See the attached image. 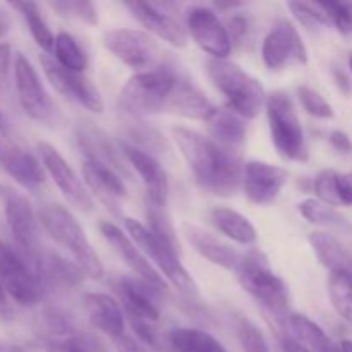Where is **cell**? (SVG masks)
<instances>
[{"label": "cell", "mask_w": 352, "mask_h": 352, "mask_svg": "<svg viewBox=\"0 0 352 352\" xmlns=\"http://www.w3.org/2000/svg\"><path fill=\"white\" fill-rule=\"evenodd\" d=\"M172 138L195 181L217 196H232L243 186L244 164L239 153L189 127H174Z\"/></svg>", "instance_id": "obj_1"}, {"label": "cell", "mask_w": 352, "mask_h": 352, "mask_svg": "<svg viewBox=\"0 0 352 352\" xmlns=\"http://www.w3.org/2000/svg\"><path fill=\"white\" fill-rule=\"evenodd\" d=\"M206 74L212 85L227 100V109L243 119H254L267 105V91L261 81L227 58H210Z\"/></svg>", "instance_id": "obj_2"}, {"label": "cell", "mask_w": 352, "mask_h": 352, "mask_svg": "<svg viewBox=\"0 0 352 352\" xmlns=\"http://www.w3.org/2000/svg\"><path fill=\"white\" fill-rule=\"evenodd\" d=\"M38 222L50 239H54L74 258V263L85 272V275L91 278L103 277L105 270L102 260L91 248L76 217L65 206L55 203L41 206L38 212Z\"/></svg>", "instance_id": "obj_3"}, {"label": "cell", "mask_w": 352, "mask_h": 352, "mask_svg": "<svg viewBox=\"0 0 352 352\" xmlns=\"http://www.w3.org/2000/svg\"><path fill=\"white\" fill-rule=\"evenodd\" d=\"M237 274L241 287L258 302L263 306L272 318L278 323H285L287 316L291 315L289 308V289L285 282L268 265L267 258L260 251H251L244 254Z\"/></svg>", "instance_id": "obj_4"}, {"label": "cell", "mask_w": 352, "mask_h": 352, "mask_svg": "<svg viewBox=\"0 0 352 352\" xmlns=\"http://www.w3.org/2000/svg\"><path fill=\"white\" fill-rule=\"evenodd\" d=\"M175 81L177 76L167 65H162L153 71L136 72L120 89V110H124L133 119L165 112Z\"/></svg>", "instance_id": "obj_5"}, {"label": "cell", "mask_w": 352, "mask_h": 352, "mask_svg": "<svg viewBox=\"0 0 352 352\" xmlns=\"http://www.w3.org/2000/svg\"><path fill=\"white\" fill-rule=\"evenodd\" d=\"M124 227H126L127 236L136 243V246L143 251L144 256L157 268L158 274H162V277L165 275L167 282H170L179 292H182L188 298L198 296V285H196L191 274L186 270L184 265L181 263L179 251L175 248L160 239L150 227L141 223L140 220L126 217Z\"/></svg>", "instance_id": "obj_6"}, {"label": "cell", "mask_w": 352, "mask_h": 352, "mask_svg": "<svg viewBox=\"0 0 352 352\" xmlns=\"http://www.w3.org/2000/svg\"><path fill=\"white\" fill-rule=\"evenodd\" d=\"M119 302L122 306L126 318L129 320L131 327L140 337L141 342L151 347H158L160 336H158L157 323L160 320V302L158 294L162 291L151 287L146 282L140 278L120 277L113 284Z\"/></svg>", "instance_id": "obj_7"}, {"label": "cell", "mask_w": 352, "mask_h": 352, "mask_svg": "<svg viewBox=\"0 0 352 352\" xmlns=\"http://www.w3.org/2000/svg\"><path fill=\"white\" fill-rule=\"evenodd\" d=\"M267 119L272 143L284 160L306 162L309 158L308 141L298 116L294 102L282 89L267 96Z\"/></svg>", "instance_id": "obj_8"}, {"label": "cell", "mask_w": 352, "mask_h": 352, "mask_svg": "<svg viewBox=\"0 0 352 352\" xmlns=\"http://www.w3.org/2000/svg\"><path fill=\"white\" fill-rule=\"evenodd\" d=\"M0 282L7 296L21 306H34L43 294V282L33 258L0 239Z\"/></svg>", "instance_id": "obj_9"}, {"label": "cell", "mask_w": 352, "mask_h": 352, "mask_svg": "<svg viewBox=\"0 0 352 352\" xmlns=\"http://www.w3.org/2000/svg\"><path fill=\"white\" fill-rule=\"evenodd\" d=\"M103 45L122 64L136 72L153 71L162 67L164 52L150 33L141 30L119 28L103 34Z\"/></svg>", "instance_id": "obj_10"}, {"label": "cell", "mask_w": 352, "mask_h": 352, "mask_svg": "<svg viewBox=\"0 0 352 352\" xmlns=\"http://www.w3.org/2000/svg\"><path fill=\"white\" fill-rule=\"evenodd\" d=\"M14 79H16L17 98L24 112L40 124L57 122V107L26 55L17 54L14 58Z\"/></svg>", "instance_id": "obj_11"}, {"label": "cell", "mask_w": 352, "mask_h": 352, "mask_svg": "<svg viewBox=\"0 0 352 352\" xmlns=\"http://www.w3.org/2000/svg\"><path fill=\"white\" fill-rule=\"evenodd\" d=\"M261 57L270 71H284L306 65L309 55L298 28L291 21L282 19L265 36Z\"/></svg>", "instance_id": "obj_12"}, {"label": "cell", "mask_w": 352, "mask_h": 352, "mask_svg": "<svg viewBox=\"0 0 352 352\" xmlns=\"http://www.w3.org/2000/svg\"><path fill=\"white\" fill-rule=\"evenodd\" d=\"M40 62L47 79L60 95H64L71 102H76L78 105L85 107L89 112H103L105 105H103L102 93L86 78L85 72H76L62 67L54 57H48L47 54L41 55Z\"/></svg>", "instance_id": "obj_13"}, {"label": "cell", "mask_w": 352, "mask_h": 352, "mask_svg": "<svg viewBox=\"0 0 352 352\" xmlns=\"http://www.w3.org/2000/svg\"><path fill=\"white\" fill-rule=\"evenodd\" d=\"M0 203L3 206L7 226L16 239L17 246L26 253L34 254L38 248L40 222L34 215L30 199L9 184H0Z\"/></svg>", "instance_id": "obj_14"}, {"label": "cell", "mask_w": 352, "mask_h": 352, "mask_svg": "<svg viewBox=\"0 0 352 352\" xmlns=\"http://www.w3.org/2000/svg\"><path fill=\"white\" fill-rule=\"evenodd\" d=\"M36 148L45 170H47V174L54 179L55 186H57L58 191L62 192V196H64L72 206L81 210V212H91L93 198L91 195H89L88 188H86L85 182L79 179V175L76 174L74 168H72L71 165L65 162V158L58 153L57 148L52 146L47 141H40V143L36 144Z\"/></svg>", "instance_id": "obj_15"}, {"label": "cell", "mask_w": 352, "mask_h": 352, "mask_svg": "<svg viewBox=\"0 0 352 352\" xmlns=\"http://www.w3.org/2000/svg\"><path fill=\"white\" fill-rule=\"evenodd\" d=\"M188 31L195 43L212 58H227L232 52L226 23L212 9L203 6L191 7L186 17Z\"/></svg>", "instance_id": "obj_16"}, {"label": "cell", "mask_w": 352, "mask_h": 352, "mask_svg": "<svg viewBox=\"0 0 352 352\" xmlns=\"http://www.w3.org/2000/svg\"><path fill=\"white\" fill-rule=\"evenodd\" d=\"M289 172L268 162L250 160L244 164L243 191L248 201L256 206L272 205L287 186Z\"/></svg>", "instance_id": "obj_17"}, {"label": "cell", "mask_w": 352, "mask_h": 352, "mask_svg": "<svg viewBox=\"0 0 352 352\" xmlns=\"http://www.w3.org/2000/svg\"><path fill=\"white\" fill-rule=\"evenodd\" d=\"M98 227L103 239L112 246V250L116 251L117 256L131 268V272H133L140 280L146 282V284L158 289V291H165L167 284H165L164 277L158 274L157 268L150 263V260L144 256L143 251L136 246V243H134L126 232H122L116 223L109 222V220L100 222Z\"/></svg>", "instance_id": "obj_18"}, {"label": "cell", "mask_w": 352, "mask_h": 352, "mask_svg": "<svg viewBox=\"0 0 352 352\" xmlns=\"http://www.w3.org/2000/svg\"><path fill=\"white\" fill-rule=\"evenodd\" d=\"M0 165L17 184L30 191L40 189L47 179L43 164L19 141H16L14 134L0 141Z\"/></svg>", "instance_id": "obj_19"}, {"label": "cell", "mask_w": 352, "mask_h": 352, "mask_svg": "<svg viewBox=\"0 0 352 352\" xmlns=\"http://www.w3.org/2000/svg\"><path fill=\"white\" fill-rule=\"evenodd\" d=\"M119 146L122 150L127 165L140 175L141 182H143L144 189H146L148 203L167 208L168 179L165 170L162 168L160 162L157 160V157L140 150V148H136L134 144L127 143L124 140L120 141Z\"/></svg>", "instance_id": "obj_20"}, {"label": "cell", "mask_w": 352, "mask_h": 352, "mask_svg": "<svg viewBox=\"0 0 352 352\" xmlns=\"http://www.w3.org/2000/svg\"><path fill=\"white\" fill-rule=\"evenodd\" d=\"M76 140H78L86 160L100 162V164L113 168L117 174L127 175L129 165L124 158L122 150L100 127L93 126L91 122H79L76 126Z\"/></svg>", "instance_id": "obj_21"}, {"label": "cell", "mask_w": 352, "mask_h": 352, "mask_svg": "<svg viewBox=\"0 0 352 352\" xmlns=\"http://www.w3.org/2000/svg\"><path fill=\"white\" fill-rule=\"evenodd\" d=\"M126 7L136 17L138 23L146 30V33L155 34L172 47H186V43H188L186 30L175 17L162 10L160 6L151 2H129L126 3Z\"/></svg>", "instance_id": "obj_22"}, {"label": "cell", "mask_w": 352, "mask_h": 352, "mask_svg": "<svg viewBox=\"0 0 352 352\" xmlns=\"http://www.w3.org/2000/svg\"><path fill=\"white\" fill-rule=\"evenodd\" d=\"M182 234L189 241V244L195 248L196 253L206 258L210 263L226 268L229 272L239 270L241 263L244 260V254L234 250L230 244H227L226 241L217 237L215 234L208 232V230L189 222L182 223Z\"/></svg>", "instance_id": "obj_23"}, {"label": "cell", "mask_w": 352, "mask_h": 352, "mask_svg": "<svg viewBox=\"0 0 352 352\" xmlns=\"http://www.w3.org/2000/svg\"><path fill=\"white\" fill-rule=\"evenodd\" d=\"M82 177L89 195H95L112 213H119V201L127 196L126 184L122 175L113 168L100 164V162L85 160L82 164Z\"/></svg>", "instance_id": "obj_24"}, {"label": "cell", "mask_w": 352, "mask_h": 352, "mask_svg": "<svg viewBox=\"0 0 352 352\" xmlns=\"http://www.w3.org/2000/svg\"><path fill=\"white\" fill-rule=\"evenodd\" d=\"M85 311L95 329L112 340L126 336V313L119 299L105 292H89L85 296Z\"/></svg>", "instance_id": "obj_25"}, {"label": "cell", "mask_w": 352, "mask_h": 352, "mask_svg": "<svg viewBox=\"0 0 352 352\" xmlns=\"http://www.w3.org/2000/svg\"><path fill=\"white\" fill-rule=\"evenodd\" d=\"M215 110L217 107L201 89L181 78H177V81H175L174 89L168 96L167 107H165V112L175 113V116H181L184 119L203 120V122H206V119Z\"/></svg>", "instance_id": "obj_26"}, {"label": "cell", "mask_w": 352, "mask_h": 352, "mask_svg": "<svg viewBox=\"0 0 352 352\" xmlns=\"http://www.w3.org/2000/svg\"><path fill=\"white\" fill-rule=\"evenodd\" d=\"M206 129L215 143L237 151L246 141L248 126L246 119L237 116L230 109H217L206 119Z\"/></svg>", "instance_id": "obj_27"}, {"label": "cell", "mask_w": 352, "mask_h": 352, "mask_svg": "<svg viewBox=\"0 0 352 352\" xmlns=\"http://www.w3.org/2000/svg\"><path fill=\"white\" fill-rule=\"evenodd\" d=\"M208 219L212 226L227 239L243 244V246H251V244L256 243V229L243 213L227 208V206H215V208L210 210Z\"/></svg>", "instance_id": "obj_28"}, {"label": "cell", "mask_w": 352, "mask_h": 352, "mask_svg": "<svg viewBox=\"0 0 352 352\" xmlns=\"http://www.w3.org/2000/svg\"><path fill=\"white\" fill-rule=\"evenodd\" d=\"M309 244L330 274H347L352 277V253L337 237L327 232H313L309 234Z\"/></svg>", "instance_id": "obj_29"}, {"label": "cell", "mask_w": 352, "mask_h": 352, "mask_svg": "<svg viewBox=\"0 0 352 352\" xmlns=\"http://www.w3.org/2000/svg\"><path fill=\"white\" fill-rule=\"evenodd\" d=\"M287 327V336L298 340L301 346L311 352H337L339 346L325 333V330L308 318L306 315L291 313L284 323Z\"/></svg>", "instance_id": "obj_30"}, {"label": "cell", "mask_w": 352, "mask_h": 352, "mask_svg": "<svg viewBox=\"0 0 352 352\" xmlns=\"http://www.w3.org/2000/svg\"><path fill=\"white\" fill-rule=\"evenodd\" d=\"M168 340L175 352H227L219 339L199 329H174Z\"/></svg>", "instance_id": "obj_31"}, {"label": "cell", "mask_w": 352, "mask_h": 352, "mask_svg": "<svg viewBox=\"0 0 352 352\" xmlns=\"http://www.w3.org/2000/svg\"><path fill=\"white\" fill-rule=\"evenodd\" d=\"M10 7L23 14L24 21L28 24V30H30L31 36L36 41L38 47L45 54H52L55 47V34L48 28L47 21H45L43 14L40 10V6L34 2H12Z\"/></svg>", "instance_id": "obj_32"}, {"label": "cell", "mask_w": 352, "mask_h": 352, "mask_svg": "<svg viewBox=\"0 0 352 352\" xmlns=\"http://www.w3.org/2000/svg\"><path fill=\"white\" fill-rule=\"evenodd\" d=\"M126 136L127 143L134 144L140 150L146 151L150 155L157 153H165L168 150V144L165 141V136L157 129V127L150 126V124L143 122V120L134 119L133 122H129V126L126 127Z\"/></svg>", "instance_id": "obj_33"}, {"label": "cell", "mask_w": 352, "mask_h": 352, "mask_svg": "<svg viewBox=\"0 0 352 352\" xmlns=\"http://www.w3.org/2000/svg\"><path fill=\"white\" fill-rule=\"evenodd\" d=\"M299 213L305 217L308 222L315 226L329 227V229H349V222L342 213L337 212L333 206L320 201L318 198H306L298 205Z\"/></svg>", "instance_id": "obj_34"}, {"label": "cell", "mask_w": 352, "mask_h": 352, "mask_svg": "<svg viewBox=\"0 0 352 352\" xmlns=\"http://www.w3.org/2000/svg\"><path fill=\"white\" fill-rule=\"evenodd\" d=\"M55 60L65 69H71L76 72H85L88 67V57H86L85 50L79 47L78 40L72 36L71 33H58L55 36V47H54Z\"/></svg>", "instance_id": "obj_35"}, {"label": "cell", "mask_w": 352, "mask_h": 352, "mask_svg": "<svg viewBox=\"0 0 352 352\" xmlns=\"http://www.w3.org/2000/svg\"><path fill=\"white\" fill-rule=\"evenodd\" d=\"M329 296L340 318L352 325V277L347 274H330Z\"/></svg>", "instance_id": "obj_36"}, {"label": "cell", "mask_w": 352, "mask_h": 352, "mask_svg": "<svg viewBox=\"0 0 352 352\" xmlns=\"http://www.w3.org/2000/svg\"><path fill=\"white\" fill-rule=\"evenodd\" d=\"M227 33H229L232 50H250L253 47L254 28L253 21L244 12H230L226 21Z\"/></svg>", "instance_id": "obj_37"}, {"label": "cell", "mask_w": 352, "mask_h": 352, "mask_svg": "<svg viewBox=\"0 0 352 352\" xmlns=\"http://www.w3.org/2000/svg\"><path fill=\"white\" fill-rule=\"evenodd\" d=\"M289 10L292 16L302 24V26L309 28H320L330 24L329 10H327L325 2H289Z\"/></svg>", "instance_id": "obj_38"}, {"label": "cell", "mask_w": 352, "mask_h": 352, "mask_svg": "<svg viewBox=\"0 0 352 352\" xmlns=\"http://www.w3.org/2000/svg\"><path fill=\"white\" fill-rule=\"evenodd\" d=\"M298 98L301 102L302 109L306 110V113H309L315 119L330 120L336 117L332 105L316 89L309 88V86H299Z\"/></svg>", "instance_id": "obj_39"}, {"label": "cell", "mask_w": 352, "mask_h": 352, "mask_svg": "<svg viewBox=\"0 0 352 352\" xmlns=\"http://www.w3.org/2000/svg\"><path fill=\"white\" fill-rule=\"evenodd\" d=\"M146 215H148V220H150V226L148 227H150V229L153 230V232L157 234L160 239H164L165 243H168L172 248H175V250L181 253V248H179V241H177V234H175L174 226H172V222H170V219H168L165 208L148 203Z\"/></svg>", "instance_id": "obj_40"}, {"label": "cell", "mask_w": 352, "mask_h": 352, "mask_svg": "<svg viewBox=\"0 0 352 352\" xmlns=\"http://www.w3.org/2000/svg\"><path fill=\"white\" fill-rule=\"evenodd\" d=\"M50 7L57 10L60 16L69 17V19L81 21L86 24L98 23V12L96 7L89 2H81V0H60V2H52Z\"/></svg>", "instance_id": "obj_41"}, {"label": "cell", "mask_w": 352, "mask_h": 352, "mask_svg": "<svg viewBox=\"0 0 352 352\" xmlns=\"http://www.w3.org/2000/svg\"><path fill=\"white\" fill-rule=\"evenodd\" d=\"M237 340L243 352H270L263 332L250 320L241 318L237 323Z\"/></svg>", "instance_id": "obj_42"}, {"label": "cell", "mask_w": 352, "mask_h": 352, "mask_svg": "<svg viewBox=\"0 0 352 352\" xmlns=\"http://www.w3.org/2000/svg\"><path fill=\"white\" fill-rule=\"evenodd\" d=\"M337 177L339 172L332 168H325L315 177V192L320 201L327 203L330 206H340L339 191H337Z\"/></svg>", "instance_id": "obj_43"}, {"label": "cell", "mask_w": 352, "mask_h": 352, "mask_svg": "<svg viewBox=\"0 0 352 352\" xmlns=\"http://www.w3.org/2000/svg\"><path fill=\"white\" fill-rule=\"evenodd\" d=\"M330 24L342 34H352V2H325Z\"/></svg>", "instance_id": "obj_44"}, {"label": "cell", "mask_w": 352, "mask_h": 352, "mask_svg": "<svg viewBox=\"0 0 352 352\" xmlns=\"http://www.w3.org/2000/svg\"><path fill=\"white\" fill-rule=\"evenodd\" d=\"M45 351L47 352H93L91 346H88L85 339L79 336H64L57 337V339H48L45 344Z\"/></svg>", "instance_id": "obj_45"}, {"label": "cell", "mask_w": 352, "mask_h": 352, "mask_svg": "<svg viewBox=\"0 0 352 352\" xmlns=\"http://www.w3.org/2000/svg\"><path fill=\"white\" fill-rule=\"evenodd\" d=\"M337 191H339L340 206H352V172L339 174V177H337Z\"/></svg>", "instance_id": "obj_46"}, {"label": "cell", "mask_w": 352, "mask_h": 352, "mask_svg": "<svg viewBox=\"0 0 352 352\" xmlns=\"http://www.w3.org/2000/svg\"><path fill=\"white\" fill-rule=\"evenodd\" d=\"M329 141L340 153H352V141L344 131H332L329 136Z\"/></svg>", "instance_id": "obj_47"}, {"label": "cell", "mask_w": 352, "mask_h": 352, "mask_svg": "<svg viewBox=\"0 0 352 352\" xmlns=\"http://www.w3.org/2000/svg\"><path fill=\"white\" fill-rule=\"evenodd\" d=\"M10 65V45L0 43V91L6 86L7 74H9Z\"/></svg>", "instance_id": "obj_48"}, {"label": "cell", "mask_w": 352, "mask_h": 352, "mask_svg": "<svg viewBox=\"0 0 352 352\" xmlns=\"http://www.w3.org/2000/svg\"><path fill=\"white\" fill-rule=\"evenodd\" d=\"M113 342H116L117 352H148L140 342H136V340H133L127 336L120 337V339L113 340Z\"/></svg>", "instance_id": "obj_49"}, {"label": "cell", "mask_w": 352, "mask_h": 352, "mask_svg": "<svg viewBox=\"0 0 352 352\" xmlns=\"http://www.w3.org/2000/svg\"><path fill=\"white\" fill-rule=\"evenodd\" d=\"M280 344H282V351L284 352H311L309 349H306L305 346H301L298 340H294L292 337H289V336L282 337Z\"/></svg>", "instance_id": "obj_50"}, {"label": "cell", "mask_w": 352, "mask_h": 352, "mask_svg": "<svg viewBox=\"0 0 352 352\" xmlns=\"http://www.w3.org/2000/svg\"><path fill=\"white\" fill-rule=\"evenodd\" d=\"M10 306H9V296H7L6 289H3L2 282H0V315H9Z\"/></svg>", "instance_id": "obj_51"}, {"label": "cell", "mask_w": 352, "mask_h": 352, "mask_svg": "<svg viewBox=\"0 0 352 352\" xmlns=\"http://www.w3.org/2000/svg\"><path fill=\"white\" fill-rule=\"evenodd\" d=\"M9 26H10L9 17H7L3 12H0V40L6 36V33L9 31Z\"/></svg>", "instance_id": "obj_52"}, {"label": "cell", "mask_w": 352, "mask_h": 352, "mask_svg": "<svg viewBox=\"0 0 352 352\" xmlns=\"http://www.w3.org/2000/svg\"><path fill=\"white\" fill-rule=\"evenodd\" d=\"M0 352H24V351L19 349V347H14V346H10V344L2 342V340H0Z\"/></svg>", "instance_id": "obj_53"}, {"label": "cell", "mask_w": 352, "mask_h": 352, "mask_svg": "<svg viewBox=\"0 0 352 352\" xmlns=\"http://www.w3.org/2000/svg\"><path fill=\"white\" fill-rule=\"evenodd\" d=\"M339 347L342 352H352V340H342L339 344Z\"/></svg>", "instance_id": "obj_54"}, {"label": "cell", "mask_w": 352, "mask_h": 352, "mask_svg": "<svg viewBox=\"0 0 352 352\" xmlns=\"http://www.w3.org/2000/svg\"><path fill=\"white\" fill-rule=\"evenodd\" d=\"M349 67H351V72H352V52L349 54Z\"/></svg>", "instance_id": "obj_55"}, {"label": "cell", "mask_w": 352, "mask_h": 352, "mask_svg": "<svg viewBox=\"0 0 352 352\" xmlns=\"http://www.w3.org/2000/svg\"><path fill=\"white\" fill-rule=\"evenodd\" d=\"M337 352H342V351H340V347H339V351H337Z\"/></svg>", "instance_id": "obj_56"}]
</instances>
